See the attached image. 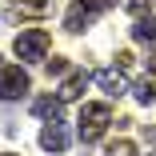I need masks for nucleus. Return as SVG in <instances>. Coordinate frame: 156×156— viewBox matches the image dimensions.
<instances>
[{
  "instance_id": "obj_1",
  "label": "nucleus",
  "mask_w": 156,
  "mask_h": 156,
  "mask_svg": "<svg viewBox=\"0 0 156 156\" xmlns=\"http://www.w3.org/2000/svg\"><path fill=\"white\" fill-rule=\"evenodd\" d=\"M108 124H112V108L108 104H84L80 108V120H76V136L84 144H96L108 132Z\"/></svg>"
},
{
  "instance_id": "obj_2",
  "label": "nucleus",
  "mask_w": 156,
  "mask_h": 156,
  "mask_svg": "<svg viewBox=\"0 0 156 156\" xmlns=\"http://www.w3.org/2000/svg\"><path fill=\"white\" fill-rule=\"evenodd\" d=\"M12 48H16V56H20V60L36 64V60H44V56H48L52 36H48V28H24V32H16Z\"/></svg>"
},
{
  "instance_id": "obj_3",
  "label": "nucleus",
  "mask_w": 156,
  "mask_h": 156,
  "mask_svg": "<svg viewBox=\"0 0 156 156\" xmlns=\"http://www.w3.org/2000/svg\"><path fill=\"white\" fill-rule=\"evenodd\" d=\"M28 88H32V80L20 64H0V100H20Z\"/></svg>"
},
{
  "instance_id": "obj_4",
  "label": "nucleus",
  "mask_w": 156,
  "mask_h": 156,
  "mask_svg": "<svg viewBox=\"0 0 156 156\" xmlns=\"http://www.w3.org/2000/svg\"><path fill=\"white\" fill-rule=\"evenodd\" d=\"M68 144H72V132H68L64 120H48L40 128V148L44 152H68Z\"/></svg>"
},
{
  "instance_id": "obj_5",
  "label": "nucleus",
  "mask_w": 156,
  "mask_h": 156,
  "mask_svg": "<svg viewBox=\"0 0 156 156\" xmlns=\"http://www.w3.org/2000/svg\"><path fill=\"white\" fill-rule=\"evenodd\" d=\"M96 16H100V8H92L88 0H76V4L68 8V16H64V28L68 32H84V28L96 24Z\"/></svg>"
},
{
  "instance_id": "obj_6",
  "label": "nucleus",
  "mask_w": 156,
  "mask_h": 156,
  "mask_svg": "<svg viewBox=\"0 0 156 156\" xmlns=\"http://www.w3.org/2000/svg\"><path fill=\"white\" fill-rule=\"evenodd\" d=\"M92 80H96L108 96H120V92H128V76H124V68L120 64H112V68H100V72H92Z\"/></svg>"
},
{
  "instance_id": "obj_7",
  "label": "nucleus",
  "mask_w": 156,
  "mask_h": 156,
  "mask_svg": "<svg viewBox=\"0 0 156 156\" xmlns=\"http://www.w3.org/2000/svg\"><path fill=\"white\" fill-rule=\"evenodd\" d=\"M88 80H92V72H88V68H76V72H68L56 96L64 100V104H68V100H80V96H84V88H88Z\"/></svg>"
},
{
  "instance_id": "obj_8",
  "label": "nucleus",
  "mask_w": 156,
  "mask_h": 156,
  "mask_svg": "<svg viewBox=\"0 0 156 156\" xmlns=\"http://www.w3.org/2000/svg\"><path fill=\"white\" fill-rule=\"evenodd\" d=\"M48 12V0H16L4 8V20H36Z\"/></svg>"
},
{
  "instance_id": "obj_9",
  "label": "nucleus",
  "mask_w": 156,
  "mask_h": 156,
  "mask_svg": "<svg viewBox=\"0 0 156 156\" xmlns=\"http://www.w3.org/2000/svg\"><path fill=\"white\" fill-rule=\"evenodd\" d=\"M32 112H36L40 120H60L64 100H60V96H36V100H32Z\"/></svg>"
},
{
  "instance_id": "obj_10",
  "label": "nucleus",
  "mask_w": 156,
  "mask_h": 156,
  "mask_svg": "<svg viewBox=\"0 0 156 156\" xmlns=\"http://www.w3.org/2000/svg\"><path fill=\"white\" fill-rule=\"evenodd\" d=\"M132 40L136 44H156V16H140L132 24Z\"/></svg>"
},
{
  "instance_id": "obj_11",
  "label": "nucleus",
  "mask_w": 156,
  "mask_h": 156,
  "mask_svg": "<svg viewBox=\"0 0 156 156\" xmlns=\"http://www.w3.org/2000/svg\"><path fill=\"white\" fill-rule=\"evenodd\" d=\"M132 96H136L140 104H156V80H152V76L136 80V84H132Z\"/></svg>"
},
{
  "instance_id": "obj_12",
  "label": "nucleus",
  "mask_w": 156,
  "mask_h": 156,
  "mask_svg": "<svg viewBox=\"0 0 156 156\" xmlns=\"http://www.w3.org/2000/svg\"><path fill=\"white\" fill-rule=\"evenodd\" d=\"M104 156H136V144H132V140H112V144L104 148Z\"/></svg>"
},
{
  "instance_id": "obj_13",
  "label": "nucleus",
  "mask_w": 156,
  "mask_h": 156,
  "mask_svg": "<svg viewBox=\"0 0 156 156\" xmlns=\"http://www.w3.org/2000/svg\"><path fill=\"white\" fill-rule=\"evenodd\" d=\"M44 68H48V76H64V72H68V60H64V56H52V60L44 56Z\"/></svg>"
},
{
  "instance_id": "obj_14",
  "label": "nucleus",
  "mask_w": 156,
  "mask_h": 156,
  "mask_svg": "<svg viewBox=\"0 0 156 156\" xmlns=\"http://www.w3.org/2000/svg\"><path fill=\"white\" fill-rule=\"evenodd\" d=\"M128 12H132V16H144V12H148V0H128Z\"/></svg>"
},
{
  "instance_id": "obj_15",
  "label": "nucleus",
  "mask_w": 156,
  "mask_h": 156,
  "mask_svg": "<svg viewBox=\"0 0 156 156\" xmlns=\"http://www.w3.org/2000/svg\"><path fill=\"white\" fill-rule=\"evenodd\" d=\"M88 4H92V8H112L116 0H88Z\"/></svg>"
},
{
  "instance_id": "obj_16",
  "label": "nucleus",
  "mask_w": 156,
  "mask_h": 156,
  "mask_svg": "<svg viewBox=\"0 0 156 156\" xmlns=\"http://www.w3.org/2000/svg\"><path fill=\"white\" fill-rule=\"evenodd\" d=\"M144 136H148V140L156 144V128H148V124H144Z\"/></svg>"
},
{
  "instance_id": "obj_17",
  "label": "nucleus",
  "mask_w": 156,
  "mask_h": 156,
  "mask_svg": "<svg viewBox=\"0 0 156 156\" xmlns=\"http://www.w3.org/2000/svg\"><path fill=\"white\" fill-rule=\"evenodd\" d=\"M152 72H156V56H152Z\"/></svg>"
},
{
  "instance_id": "obj_18",
  "label": "nucleus",
  "mask_w": 156,
  "mask_h": 156,
  "mask_svg": "<svg viewBox=\"0 0 156 156\" xmlns=\"http://www.w3.org/2000/svg\"><path fill=\"white\" fill-rule=\"evenodd\" d=\"M4 156H12V152H4Z\"/></svg>"
}]
</instances>
